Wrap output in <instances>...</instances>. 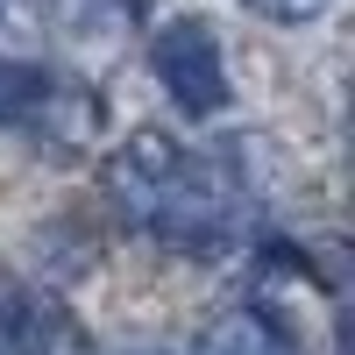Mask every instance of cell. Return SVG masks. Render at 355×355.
<instances>
[{
    "instance_id": "obj_1",
    "label": "cell",
    "mask_w": 355,
    "mask_h": 355,
    "mask_svg": "<svg viewBox=\"0 0 355 355\" xmlns=\"http://www.w3.org/2000/svg\"><path fill=\"white\" fill-rule=\"evenodd\" d=\"M107 199L128 227L178 256H214L242 227V185L220 164L192 157L185 142H171L164 128H135L107 157Z\"/></svg>"
},
{
    "instance_id": "obj_2",
    "label": "cell",
    "mask_w": 355,
    "mask_h": 355,
    "mask_svg": "<svg viewBox=\"0 0 355 355\" xmlns=\"http://www.w3.org/2000/svg\"><path fill=\"white\" fill-rule=\"evenodd\" d=\"M150 71L171 93V107L192 114V121H214V114L234 100L220 36H214V21H199V15H178V21H164L150 36Z\"/></svg>"
},
{
    "instance_id": "obj_3",
    "label": "cell",
    "mask_w": 355,
    "mask_h": 355,
    "mask_svg": "<svg viewBox=\"0 0 355 355\" xmlns=\"http://www.w3.org/2000/svg\"><path fill=\"white\" fill-rule=\"evenodd\" d=\"M78 327L71 313L43 299V291H21V284H0V355H78Z\"/></svg>"
},
{
    "instance_id": "obj_4",
    "label": "cell",
    "mask_w": 355,
    "mask_h": 355,
    "mask_svg": "<svg viewBox=\"0 0 355 355\" xmlns=\"http://www.w3.org/2000/svg\"><path fill=\"white\" fill-rule=\"evenodd\" d=\"M192 355H306V348L270 306H227L199 327Z\"/></svg>"
},
{
    "instance_id": "obj_5",
    "label": "cell",
    "mask_w": 355,
    "mask_h": 355,
    "mask_svg": "<svg viewBox=\"0 0 355 355\" xmlns=\"http://www.w3.org/2000/svg\"><path fill=\"white\" fill-rule=\"evenodd\" d=\"M36 85H43V78L28 71V64H8V57H0V128L28 114V100H36Z\"/></svg>"
},
{
    "instance_id": "obj_6",
    "label": "cell",
    "mask_w": 355,
    "mask_h": 355,
    "mask_svg": "<svg viewBox=\"0 0 355 355\" xmlns=\"http://www.w3.org/2000/svg\"><path fill=\"white\" fill-rule=\"evenodd\" d=\"M242 8H256L263 21H284V28H306V21H320L334 8V0H242Z\"/></svg>"
}]
</instances>
